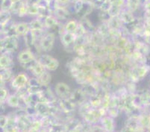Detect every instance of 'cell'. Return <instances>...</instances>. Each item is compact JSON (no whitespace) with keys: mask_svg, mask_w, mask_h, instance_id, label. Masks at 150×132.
Wrapping results in <instances>:
<instances>
[{"mask_svg":"<svg viewBox=\"0 0 150 132\" xmlns=\"http://www.w3.org/2000/svg\"><path fill=\"white\" fill-rule=\"evenodd\" d=\"M8 122V116L5 114H2L0 116V128L1 130H3L6 127L7 124Z\"/></svg>","mask_w":150,"mask_h":132,"instance_id":"obj_42","label":"cell"},{"mask_svg":"<svg viewBox=\"0 0 150 132\" xmlns=\"http://www.w3.org/2000/svg\"><path fill=\"white\" fill-rule=\"evenodd\" d=\"M94 10H96V9L93 7V4L91 3V2H84L82 8L81 9V11L76 16L79 19L88 17L89 15H91L93 13Z\"/></svg>","mask_w":150,"mask_h":132,"instance_id":"obj_20","label":"cell"},{"mask_svg":"<svg viewBox=\"0 0 150 132\" xmlns=\"http://www.w3.org/2000/svg\"><path fill=\"white\" fill-rule=\"evenodd\" d=\"M13 14L9 11H0V25L3 26L7 23L11 21Z\"/></svg>","mask_w":150,"mask_h":132,"instance_id":"obj_31","label":"cell"},{"mask_svg":"<svg viewBox=\"0 0 150 132\" xmlns=\"http://www.w3.org/2000/svg\"><path fill=\"white\" fill-rule=\"evenodd\" d=\"M122 9H123V8H122V7L113 5L112 7H111V8L109 11V12H110V15L112 17H119L120 13L122 12Z\"/></svg>","mask_w":150,"mask_h":132,"instance_id":"obj_39","label":"cell"},{"mask_svg":"<svg viewBox=\"0 0 150 132\" xmlns=\"http://www.w3.org/2000/svg\"><path fill=\"white\" fill-rule=\"evenodd\" d=\"M114 118L111 117L109 115L102 116L99 123L102 126L105 131H114L115 130V120Z\"/></svg>","mask_w":150,"mask_h":132,"instance_id":"obj_17","label":"cell"},{"mask_svg":"<svg viewBox=\"0 0 150 132\" xmlns=\"http://www.w3.org/2000/svg\"><path fill=\"white\" fill-rule=\"evenodd\" d=\"M5 104L8 107H11V108H19V107H22V108H25V105L23 104L22 99L16 92L13 93H10L9 96L7 99L6 102H5Z\"/></svg>","mask_w":150,"mask_h":132,"instance_id":"obj_14","label":"cell"},{"mask_svg":"<svg viewBox=\"0 0 150 132\" xmlns=\"http://www.w3.org/2000/svg\"><path fill=\"white\" fill-rule=\"evenodd\" d=\"M29 76L25 72H20L15 75L12 81L10 82V86L15 91L18 90L23 88H25L28 84Z\"/></svg>","mask_w":150,"mask_h":132,"instance_id":"obj_5","label":"cell"},{"mask_svg":"<svg viewBox=\"0 0 150 132\" xmlns=\"http://www.w3.org/2000/svg\"><path fill=\"white\" fill-rule=\"evenodd\" d=\"M12 2L11 0H1V11H9L12 6Z\"/></svg>","mask_w":150,"mask_h":132,"instance_id":"obj_41","label":"cell"},{"mask_svg":"<svg viewBox=\"0 0 150 132\" xmlns=\"http://www.w3.org/2000/svg\"><path fill=\"white\" fill-rule=\"evenodd\" d=\"M119 17L121 21H122V23H123V25H127L129 23H133L137 19V17L135 16V13H134V12L128 10L126 8L122 9Z\"/></svg>","mask_w":150,"mask_h":132,"instance_id":"obj_18","label":"cell"},{"mask_svg":"<svg viewBox=\"0 0 150 132\" xmlns=\"http://www.w3.org/2000/svg\"><path fill=\"white\" fill-rule=\"evenodd\" d=\"M111 2H112L113 5L122 7V8H124L126 0H111Z\"/></svg>","mask_w":150,"mask_h":132,"instance_id":"obj_43","label":"cell"},{"mask_svg":"<svg viewBox=\"0 0 150 132\" xmlns=\"http://www.w3.org/2000/svg\"><path fill=\"white\" fill-rule=\"evenodd\" d=\"M79 22L80 25L84 28L85 32L88 34L93 33L96 30V26L93 25V23L88 18V17L79 19Z\"/></svg>","mask_w":150,"mask_h":132,"instance_id":"obj_26","label":"cell"},{"mask_svg":"<svg viewBox=\"0 0 150 132\" xmlns=\"http://www.w3.org/2000/svg\"><path fill=\"white\" fill-rule=\"evenodd\" d=\"M39 7L37 5H28V17L35 18L38 16Z\"/></svg>","mask_w":150,"mask_h":132,"instance_id":"obj_34","label":"cell"},{"mask_svg":"<svg viewBox=\"0 0 150 132\" xmlns=\"http://www.w3.org/2000/svg\"><path fill=\"white\" fill-rule=\"evenodd\" d=\"M112 5L113 3L112 2H111V0H105L104 2L102 3V5H101L99 10L105 11H109L110 9L111 8Z\"/></svg>","mask_w":150,"mask_h":132,"instance_id":"obj_40","label":"cell"},{"mask_svg":"<svg viewBox=\"0 0 150 132\" xmlns=\"http://www.w3.org/2000/svg\"><path fill=\"white\" fill-rule=\"evenodd\" d=\"M57 104L60 111L66 114H73L76 108H78L70 99H58Z\"/></svg>","mask_w":150,"mask_h":132,"instance_id":"obj_7","label":"cell"},{"mask_svg":"<svg viewBox=\"0 0 150 132\" xmlns=\"http://www.w3.org/2000/svg\"><path fill=\"white\" fill-rule=\"evenodd\" d=\"M20 37L16 35L2 37L1 38V54H13L18 51L20 46Z\"/></svg>","mask_w":150,"mask_h":132,"instance_id":"obj_2","label":"cell"},{"mask_svg":"<svg viewBox=\"0 0 150 132\" xmlns=\"http://www.w3.org/2000/svg\"><path fill=\"white\" fill-rule=\"evenodd\" d=\"M89 102L91 103V106L94 108H97V107H101L102 105V98L101 96H99L98 94L94 95V96H91V97L88 99Z\"/></svg>","mask_w":150,"mask_h":132,"instance_id":"obj_32","label":"cell"},{"mask_svg":"<svg viewBox=\"0 0 150 132\" xmlns=\"http://www.w3.org/2000/svg\"><path fill=\"white\" fill-rule=\"evenodd\" d=\"M43 23H44L45 28H46V30H48V31L53 29L57 25H59L60 23H61V22H60L53 14L46 17L44 20H43Z\"/></svg>","mask_w":150,"mask_h":132,"instance_id":"obj_27","label":"cell"},{"mask_svg":"<svg viewBox=\"0 0 150 132\" xmlns=\"http://www.w3.org/2000/svg\"><path fill=\"white\" fill-rule=\"evenodd\" d=\"M53 15L56 17L60 22L64 23V22L67 21L70 19V16L72 13L69 11L68 8V5H59L55 10L53 12Z\"/></svg>","mask_w":150,"mask_h":132,"instance_id":"obj_10","label":"cell"},{"mask_svg":"<svg viewBox=\"0 0 150 132\" xmlns=\"http://www.w3.org/2000/svg\"><path fill=\"white\" fill-rule=\"evenodd\" d=\"M30 31L28 22H19L15 25V34L18 37H23L27 32Z\"/></svg>","mask_w":150,"mask_h":132,"instance_id":"obj_24","label":"cell"},{"mask_svg":"<svg viewBox=\"0 0 150 132\" xmlns=\"http://www.w3.org/2000/svg\"><path fill=\"white\" fill-rule=\"evenodd\" d=\"M25 0H22V1H20V2L13 4L11 8V10H10L11 13L13 15H16V16H17V13H18L19 10H20V8H21L22 5H23V4L25 2Z\"/></svg>","mask_w":150,"mask_h":132,"instance_id":"obj_38","label":"cell"},{"mask_svg":"<svg viewBox=\"0 0 150 132\" xmlns=\"http://www.w3.org/2000/svg\"><path fill=\"white\" fill-rule=\"evenodd\" d=\"M107 23L110 29H121L123 26V23L119 17H111Z\"/></svg>","mask_w":150,"mask_h":132,"instance_id":"obj_30","label":"cell"},{"mask_svg":"<svg viewBox=\"0 0 150 132\" xmlns=\"http://www.w3.org/2000/svg\"><path fill=\"white\" fill-rule=\"evenodd\" d=\"M60 40H61V44L67 50L70 49L72 50V52H73V43L76 39V35L75 34L69 33V32H64L59 35Z\"/></svg>","mask_w":150,"mask_h":132,"instance_id":"obj_11","label":"cell"},{"mask_svg":"<svg viewBox=\"0 0 150 132\" xmlns=\"http://www.w3.org/2000/svg\"><path fill=\"white\" fill-rule=\"evenodd\" d=\"M38 81H40V84L43 87H48L50 86V83L52 82V75L50 71L48 70H45L41 76L38 77Z\"/></svg>","mask_w":150,"mask_h":132,"instance_id":"obj_29","label":"cell"},{"mask_svg":"<svg viewBox=\"0 0 150 132\" xmlns=\"http://www.w3.org/2000/svg\"><path fill=\"white\" fill-rule=\"evenodd\" d=\"M12 2V4H14V3H17V2H20V1H22V0H11Z\"/></svg>","mask_w":150,"mask_h":132,"instance_id":"obj_46","label":"cell"},{"mask_svg":"<svg viewBox=\"0 0 150 132\" xmlns=\"http://www.w3.org/2000/svg\"><path fill=\"white\" fill-rule=\"evenodd\" d=\"M110 28H109L107 23H102V22H100V23L96 26V32L104 39L105 43H108L109 37H110Z\"/></svg>","mask_w":150,"mask_h":132,"instance_id":"obj_21","label":"cell"},{"mask_svg":"<svg viewBox=\"0 0 150 132\" xmlns=\"http://www.w3.org/2000/svg\"><path fill=\"white\" fill-rule=\"evenodd\" d=\"M23 37V41H24V43H25V46L26 48L29 49L31 50L35 49L38 40H37L36 34H35L34 31H31V30L28 31Z\"/></svg>","mask_w":150,"mask_h":132,"instance_id":"obj_15","label":"cell"},{"mask_svg":"<svg viewBox=\"0 0 150 132\" xmlns=\"http://www.w3.org/2000/svg\"><path fill=\"white\" fill-rule=\"evenodd\" d=\"M54 91L58 99H70L73 92L70 87L62 81L58 82L54 85Z\"/></svg>","mask_w":150,"mask_h":132,"instance_id":"obj_6","label":"cell"},{"mask_svg":"<svg viewBox=\"0 0 150 132\" xmlns=\"http://www.w3.org/2000/svg\"><path fill=\"white\" fill-rule=\"evenodd\" d=\"M121 112H122V111L120 110V108L117 107H109L107 109L108 115L114 118V119L117 118L120 114Z\"/></svg>","mask_w":150,"mask_h":132,"instance_id":"obj_36","label":"cell"},{"mask_svg":"<svg viewBox=\"0 0 150 132\" xmlns=\"http://www.w3.org/2000/svg\"><path fill=\"white\" fill-rule=\"evenodd\" d=\"M79 20L73 18H70L67 21L64 23V27L65 31L67 32H69V33L76 34V31L79 28Z\"/></svg>","mask_w":150,"mask_h":132,"instance_id":"obj_25","label":"cell"},{"mask_svg":"<svg viewBox=\"0 0 150 132\" xmlns=\"http://www.w3.org/2000/svg\"><path fill=\"white\" fill-rule=\"evenodd\" d=\"M97 11V17L99 18V22H102V23H108L109 21V20L112 17L109 11H105L100 10Z\"/></svg>","mask_w":150,"mask_h":132,"instance_id":"obj_33","label":"cell"},{"mask_svg":"<svg viewBox=\"0 0 150 132\" xmlns=\"http://www.w3.org/2000/svg\"><path fill=\"white\" fill-rule=\"evenodd\" d=\"M56 2L61 5H68L70 3V0H56Z\"/></svg>","mask_w":150,"mask_h":132,"instance_id":"obj_44","label":"cell"},{"mask_svg":"<svg viewBox=\"0 0 150 132\" xmlns=\"http://www.w3.org/2000/svg\"><path fill=\"white\" fill-rule=\"evenodd\" d=\"M70 99L76 104L78 107L79 105H81V104L85 102L86 101L88 100V96L84 92L82 88L80 87V88H76L74 90H73Z\"/></svg>","mask_w":150,"mask_h":132,"instance_id":"obj_12","label":"cell"},{"mask_svg":"<svg viewBox=\"0 0 150 132\" xmlns=\"http://www.w3.org/2000/svg\"><path fill=\"white\" fill-rule=\"evenodd\" d=\"M40 0H26L28 5H38Z\"/></svg>","mask_w":150,"mask_h":132,"instance_id":"obj_45","label":"cell"},{"mask_svg":"<svg viewBox=\"0 0 150 132\" xmlns=\"http://www.w3.org/2000/svg\"><path fill=\"white\" fill-rule=\"evenodd\" d=\"M17 16L19 17H21V18L28 17V3H27L26 0H25V2L23 4V5L20 8Z\"/></svg>","mask_w":150,"mask_h":132,"instance_id":"obj_37","label":"cell"},{"mask_svg":"<svg viewBox=\"0 0 150 132\" xmlns=\"http://www.w3.org/2000/svg\"><path fill=\"white\" fill-rule=\"evenodd\" d=\"M37 58V55H35L33 51L28 48L23 49L18 52L17 55V59L20 66H24L28 64L31 63L34 60Z\"/></svg>","mask_w":150,"mask_h":132,"instance_id":"obj_8","label":"cell"},{"mask_svg":"<svg viewBox=\"0 0 150 132\" xmlns=\"http://www.w3.org/2000/svg\"><path fill=\"white\" fill-rule=\"evenodd\" d=\"M81 121L75 116L71 117L64 122L67 131H79V128L81 123Z\"/></svg>","mask_w":150,"mask_h":132,"instance_id":"obj_22","label":"cell"},{"mask_svg":"<svg viewBox=\"0 0 150 132\" xmlns=\"http://www.w3.org/2000/svg\"><path fill=\"white\" fill-rule=\"evenodd\" d=\"M143 5L142 0H126L124 8H126L131 11L135 13Z\"/></svg>","mask_w":150,"mask_h":132,"instance_id":"obj_28","label":"cell"},{"mask_svg":"<svg viewBox=\"0 0 150 132\" xmlns=\"http://www.w3.org/2000/svg\"><path fill=\"white\" fill-rule=\"evenodd\" d=\"M37 60L50 72H54L59 67L60 63L57 58H54L48 53L42 52L37 55Z\"/></svg>","mask_w":150,"mask_h":132,"instance_id":"obj_3","label":"cell"},{"mask_svg":"<svg viewBox=\"0 0 150 132\" xmlns=\"http://www.w3.org/2000/svg\"><path fill=\"white\" fill-rule=\"evenodd\" d=\"M139 116H129L121 131H137L141 128L139 123Z\"/></svg>","mask_w":150,"mask_h":132,"instance_id":"obj_13","label":"cell"},{"mask_svg":"<svg viewBox=\"0 0 150 132\" xmlns=\"http://www.w3.org/2000/svg\"><path fill=\"white\" fill-rule=\"evenodd\" d=\"M13 54L2 53L0 57V67L1 69H13L14 62L12 56Z\"/></svg>","mask_w":150,"mask_h":132,"instance_id":"obj_16","label":"cell"},{"mask_svg":"<svg viewBox=\"0 0 150 132\" xmlns=\"http://www.w3.org/2000/svg\"><path fill=\"white\" fill-rule=\"evenodd\" d=\"M9 95H10V92H9L8 89L5 86H1V88H0V101H1V103H5Z\"/></svg>","mask_w":150,"mask_h":132,"instance_id":"obj_35","label":"cell"},{"mask_svg":"<svg viewBox=\"0 0 150 132\" xmlns=\"http://www.w3.org/2000/svg\"><path fill=\"white\" fill-rule=\"evenodd\" d=\"M147 73H148V69H146V65L144 64L133 65L129 72V81L137 84L138 81L145 77Z\"/></svg>","mask_w":150,"mask_h":132,"instance_id":"obj_4","label":"cell"},{"mask_svg":"<svg viewBox=\"0 0 150 132\" xmlns=\"http://www.w3.org/2000/svg\"><path fill=\"white\" fill-rule=\"evenodd\" d=\"M55 40H56V35L46 30V32H45L43 37L37 43L35 49L38 51V54H40L42 52H50L54 48Z\"/></svg>","mask_w":150,"mask_h":132,"instance_id":"obj_1","label":"cell"},{"mask_svg":"<svg viewBox=\"0 0 150 132\" xmlns=\"http://www.w3.org/2000/svg\"><path fill=\"white\" fill-rule=\"evenodd\" d=\"M30 30L34 31V32H40V31H44L46 30L45 28L44 23L41 19L38 18V17H35V18L31 19L29 22Z\"/></svg>","mask_w":150,"mask_h":132,"instance_id":"obj_23","label":"cell"},{"mask_svg":"<svg viewBox=\"0 0 150 132\" xmlns=\"http://www.w3.org/2000/svg\"><path fill=\"white\" fill-rule=\"evenodd\" d=\"M14 76L12 69H1V73H0L1 86H5L7 83H10Z\"/></svg>","mask_w":150,"mask_h":132,"instance_id":"obj_19","label":"cell"},{"mask_svg":"<svg viewBox=\"0 0 150 132\" xmlns=\"http://www.w3.org/2000/svg\"><path fill=\"white\" fill-rule=\"evenodd\" d=\"M21 66L23 68H24L26 71L29 72L31 74V76L36 78L41 76V75L43 74V72L46 70V69H45V68L43 67V65L37 60V58L35 60H34V61H32V62H31V63Z\"/></svg>","mask_w":150,"mask_h":132,"instance_id":"obj_9","label":"cell"}]
</instances>
